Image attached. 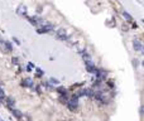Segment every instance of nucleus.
<instances>
[{
    "label": "nucleus",
    "instance_id": "obj_1",
    "mask_svg": "<svg viewBox=\"0 0 144 121\" xmlns=\"http://www.w3.org/2000/svg\"><path fill=\"white\" fill-rule=\"evenodd\" d=\"M67 106H68V109L71 111H77L78 109V97H76L75 95H72V97L68 100V102H67Z\"/></svg>",
    "mask_w": 144,
    "mask_h": 121
},
{
    "label": "nucleus",
    "instance_id": "obj_2",
    "mask_svg": "<svg viewBox=\"0 0 144 121\" xmlns=\"http://www.w3.org/2000/svg\"><path fill=\"white\" fill-rule=\"evenodd\" d=\"M56 37L60 40H66L67 39V30L65 28H58L56 30Z\"/></svg>",
    "mask_w": 144,
    "mask_h": 121
},
{
    "label": "nucleus",
    "instance_id": "obj_3",
    "mask_svg": "<svg viewBox=\"0 0 144 121\" xmlns=\"http://www.w3.org/2000/svg\"><path fill=\"white\" fill-rule=\"evenodd\" d=\"M95 74H96V79L102 82V81H105L106 77H107V71L106 69H97Z\"/></svg>",
    "mask_w": 144,
    "mask_h": 121
},
{
    "label": "nucleus",
    "instance_id": "obj_4",
    "mask_svg": "<svg viewBox=\"0 0 144 121\" xmlns=\"http://www.w3.org/2000/svg\"><path fill=\"white\" fill-rule=\"evenodd\" d=\"M28 21L32 25H34V26H38L39 25V23L42 21V19H40L39 16H37V15H34V16H28Z\"/></svg>",
    "mask_w": 144,
    "mask_h": 121
},
{
    "label": "nucleus",
    "instance_id": "obj_5",
    "mask_svg": "<svg viewBox=\"0 0 144 121\" xmlns=\"http://www.w3.org/2000/svg\"><path fill=\"white\" fill-rule=\"evenodd\" d=\"M133 47H134V51H135V52H140L142 48H143V44H142V42L138 38H135L133 40Z\"/></svg>",
    "mask_w": 144,
    "mask_h": 121
},
{
    "label": "nucleus",
    "instance_id": "obj_6",
    "mask_svg": "<svg viewBox=\"0 0 144 121\" xmlns=\"http://www.w3.org/2000/svg\"><path fill=\"white\" fill-rule=\"evenodd\" d=\"M17 14L22 15V16H25L27 15V6L23 5V4H20V5L17 8Z\"/></svg>",
    "mask_w": 144,
    "mask_h": 121
},
{
    "label": "nucleus",
    "instance_id": "obj_7",
    "mask_svg": "<svg viewBox=\"0 0 144 121\" xmlns=\"http://www.w3.org/2000/svg\"><path fill=\"white\" fill-rule=\"evenodd\" d=\"M22 86L23 87H33L34 83H33V81L30 78H24L23 81H22Z\"/></svg>",
    "mask_w": 144,
    "mask_h": 121
},
{
    "label": "nucleus",
    "instance_id": "obj_8",
    "mask_svg": "<svg viewBox=\"0 0 144 121\" xmlns=\"http://www.w3.org/2000/svg\"><path fill=\"white\" fill-rule=\"evenodd\" d=\"M9 110H10V112L14 115L18 120H22V119H23V114H22L19 110H17V109H9Z\"/></svg>",
    "mask_w": 144,
    "mask_h": 121
},
{
    "label": "nucleus",
    "instance_id": "obj_9",
    "mask_svg": "<svg viewBox=\"0 0 144 121\" xmlns=\"http://www.w3.org/2000/svg\"><path fill=\"white\" fill-rule=\"evenodd\" d=\"M5 100H6V105H8L9 109H14V106H15V100L14 98L13 97H6Z\"/></svg>",
    "mask_w": 144,
    "mask_h": 121
},
{
    "label": "nucleus",
    "instance_id": "obj_10",
    "mask_svg": "<svg viewBox=\"0 0 144 121\" xmlns=\"http://www.w3.org/2000/svg\"><path fill=\"white\" fill-rule=\"evenodd\" d=\"M86 69H87V72L89 73H96V71L97 68L95 67V64L91 63V64H86Z\"/></svg>",
    "mask_w": 144,
    "mask_h": 121
},
{
    "label": "nucleus",
    "instance_id": "obj_11",
    "mask_svg": "<svg viewBox=\"0 0 144 121\" xmlns=\"http://www.w3.org/2000/svg\"><path fill=\"white\" fill-rule=\"evenodd\" d=\"M123 16L125 18V20L127 21H129V23H132L133 21V16L129 14V13H127V11H123Z\"/></svg>",
    "mask_w": 144,
    "mask_h": 121
},
{
    "label": "nucleus",
    "instance_id": "obj_12",
    "mask_svg": "<svg viewBox=\"0 0 144 121\" xmlns=\"http://www.w3.org/2000/svg\"><path fill=\"white\" fill-rule=\"evenodd\" d=\"M68 100H70V98H68V95H67V93H66V95H60V101L62 102V104H67Z\"/></svg>",
    "mask_w": 144,
    "mask_h": 121
},
{
    "label": "nucleus",
    "instance_id": "obj_13",
    "mask_svg": "<svg viewBox=\"0 0 144 121\" xmlns=\"http://www.w3.org/2000/svg\"><path fill=\"white\" fill-rule=\"evenodd\" d=\"M56 91L60 93V95H66V93H67V89H66L65 87H57Z\"/></svg>",
    "mask_w": 144,
    "mask_h": 121
},
{
    "label": "nucleus",
    "instance_id": "obj_14",
    "mask_svg": "<svg viewBox=\"0 0 144 121\" xmlns=\"http://www.w3.org/2000/svg\"><path fill=\"white\" fill-rule=\"evenodd\" d=\"M48 81H49V82H48L49 84H60V81H58L57 78H53L52 77V78H49Z\"/></svg>",
    "mask_w": 144,
    "mask_h": 121
},
{
    "label": "nucleus",
    "instance_id": "obj_15",
    "mask_svg": "<svg viewBox=\"0 0 144 121\" xmlns=\"http://www.w3.org/2000/svg\"><path fill=\"white\" fill-rule=\"evenodd\" d=\"M5 93H4V91H3V88L0 87V101H3V100H5Z\"/></svg>",
    "mask_w": 144,
    "mask_h": 121
},
{
    "label": "nucleus",
    "instance_id": "obj_16",
    "mask_svg": "<svg viewBox=\"0 0 144 121\" xmlns=\"http://www.w3.org/2000/svg\"><path fill=\"white\" fill-rule=\"evenodd\" d=\"M35 71H37V76H38V77H42V76H43V71L40 68H35Z\"/></svg>",
    "mask_w": 144,
    "mask_h": 121
},
{
    "label": "nucleus",
    "instance_id": "obj_17",
    "mask_svg": "<svg viewBox=\"0 0 144 121\" xmlns=\"http://www.w3.org/2000/svg\"><path fill=\"white\" fill-rule=\"evenodd\" d=\"M139 112H140V116H144V105L140 106V109H139Z\"/></svg>",
    "mask_w": 144,
    "mask_h": 121
},
{
    "label": "nucleus",
    "instance_id": "obj_18",
    "mask_svg": "<svg viewBox=\"0 0 144 121\" xmlns=\"http://www.w3.org/2000/svg\"><path fill=\"white\" fill-rule=\"evenodd\" d=\"M13 63H14V64H19V59H18L17 57H14V58H13Z\"/></svg>",
    "mask_w": 144,
    "mask_h": 121
},
{
    "label": "nucleus",
    "instance_id": "obj_19",
    "mask_svg": "<svg viewBox=\"0 0 144 121\" xmlns=\"http://www.w3.org/2000/svg\"><path fill=\"white\" fill-rule=\"evenodd\" d=\"M35 89H37V93H40V92H42V91H40V87H39V86L35 87Z\"/></svg>",
    "mask_w": 144,
    "mask_h": 121
},
{
    "label": "nucleus",
    "instance_id": "obj_20",
    "mask_svg": "<svg viewBox=\"0 0 144 121\" xmlns=\"http://www.w3.org/2000/svg\"><path fill=\"white\" fill-rule=\"evenodd\" d=\"M13 40H14V42H15L17 44H20V42H19V40H18V39H17L15 37H14V38H13Z\"/></svg>",
    "mask_w": 144,
    "mask_h": 121
},
{
    "label": "nucleus",
    "instance_id": "obj_21",
    "mask_svg": "<svg viewBox=\"0 0 144 121\" xmlns=\"http://www.w3.org/2000/svg\"><path fill=\"white\" fill-rule=\"evenodd\" d=\"M140 53H142V54L144 56V44H143V48H142V51H140Z\"/></svg>",
    "mask_w": 144,
    "mask_h": 121
},
{
    "label": "nucleus",
    "instance_id": "obj_22",
    "mask_svg": "<svg viewBox=\"0 0 144 121\" xmlns=\"http://www.w3.org/2000/svg\"><path fill=\"white\" fill-rule=\"evenodd\" d=\"M142 66H143V67H144V59H143V61H142Z\"/></svg>",
    "mask_w": 144,
    "mask_h": 121
},
{
    "label": "nucleus",
    "instance_id": "obj_23",
    "mask_svg": "<svg viewBox=\"0 0 144 121\" xmlns=\"http://www.w3.org/2000/svg\"><path fill=\"white\" fill-rule=\"evenodd\" d=\"M142 21H143V23H144V19H142Z\"/></svg>",
    "mask_w": 144,
    "mask_h": 121
},
{
    "label": "nucleus",
    "instance_id": "obj_24",
    "mask_svg": "<svg viewBox=\"0 0 144 121\" xmlns=\"http://www.w3.org/2000/svg\"><path fill=\"white\" fill-rule=\"evenodd\" d=\"M0 121H3V120H1V117H0Z\"/></svg>",
    "mask_w": 144,
    "mask_h": 121
},
{
    "label": "nucleus",
    "instance_id": "obj_25",
    "mask_svg": "<svg viewBox=\"0 0 144 121\" xmlns=\"http://www.w3.org/2000/svg\"><path fill=\"white\" fill-rule=\"evenodd\" d=\"M27 121H32V120H27Z\"/></svg>",
    "mask_w": 144,
    "mask_h": 121
},
{
    "label": "nucleus",
    "instance_id": "obj_26",
    "mask_svg": "<svg viewBox=\"0 0 144 121\" xmlns=\"http://www.w3.org/2000/svg\"><path fill=\"white\" fill-rule=\"evenodd\" d=\"M0 105H1V101H0Z\"/></svg>",
    "mask_w": 144,
    "mask_h": 121
},
{
    "label": "nucleus",
    "instance_id": "obj_27",
    "mask_svg": "<svg viewBox=\"0 0 144 121\" xmlns=\"http://www.w3.org/2000/svg\"><path fill=\"white\" fill-rule=\"evenodd\" d=\"M0 86H1V82H0Z\"/></svg>",
    "mask_w": 144,
    "mask_h": 121
}]
</instances>
